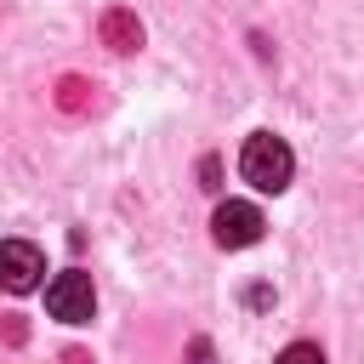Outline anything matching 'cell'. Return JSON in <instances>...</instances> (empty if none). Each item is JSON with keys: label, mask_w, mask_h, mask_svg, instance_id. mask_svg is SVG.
<instances>
[{"label": "cell", "mask_w": 364, "mask_h": 364, "mask_svg": "<svg viewBox=\"0 0 364 364\" xmlns=\"http://www.w3.org/2000/svg\"><path fill=\"white\" fill-rule=\"evenodd\" d=\"M239 176H245L256 193H284L290 176H296V154H290V142L273 136V131L245 136V148H239Z\"/></svg>", "instance_id": "6da1fadb"}, {"label": "cell", "mask_w": 364, "mask_h": 364, "mask_svg": "<svg viewBox=\"0 0 364 364\" xmlns=\"http://www.w3.org/2000/svg\"><path fill=\"white\" fill-rule=\"evenodd\" d=\"M46 313H51V318H63V324H91V313H97L91 273H80V267L57 273V279L46 284Z\"/></svg>", "instance_id": "7a4b0ae2"}, {"label": "cell", "mask_w": 364, "mask_h": 364, "mask_svg": "<svg viewBox=\"0 0 364 364\" xmlns=\"http://www.w3.org/2000/svg\"><path fill=\"white\" fill-rule=\"evenodd\" d=\"M262 210L250 205V199H222L216 205V216H210V239L222 245V250H245V245H256L262 239Z\"/></svg>", "instance_id": "3957f363"}, {"label": "cell", "mask_w": 364, "mask_h": 364, "mask_svg": "<svg viewBox=\"0 0 364 364\" xmlns=\"http://www.w3.org/2000/svg\"><path fill=\"white\" fill-rule=\"evenodd\" d=\"M40 273H46L40 245H28V239H0V290L28 296V290L40 284Z\"/></svg>", "instance_id": "277c9868"}, {"label": "cell", "mask_w": 364, "mask_h": 364, "mask_svg": "<svg viewBox=\"0 0 364 364\" xmlns=\"http://www.w3.org/2000/svg\"><path fill=\"white\" fill-rule=\"evenodd\" d=\"M97 34H102V46L119 51V57L142 51V23H136V11H125V6H108V11L97 17Z\"/></svg>", "instance_id": "5b68a950"}, {"label": "cell", "mask_w": 364, "mask_h": 364, "mask_svg": "<svg viewBox=\"0 0 364 364\" xmlns=\"http://www.w3.org/2000/svg\"><path fill=\"white\" fill-rule=\"evenodd\" d=\"M91 102H97V85L91 80H80V74H63L57 80V108L63 114H85Z\"/></svg>", "instance_id": "8992f818"}, {"label": "cell", "mask_w": 364, "mask_h": 364, "mask_svg": "<svg viewBox=\"0 0 364 364\" xmlns=\"http://www.w3.org/2000/svg\"><path fill=\"white\" fill-rule=\"evenodd\" d=\"M273 364H324V353H318L313 341H290V347H284Z\"/></svg>", "instance_id": "52a82bcc"}, {"label": "cell", "mask_w": 364, "mask_h": 364, "mask_svg": "<svg viewBox=\"0 0 364 364\" xmlns=\"http://www.w3.org/2000/svg\"><path fill=\"white\" fill-rule=\"evenodd\" d=\"M182 364H216V347H210V336H193L188 341V358Z\"/></svg>", "instance_id": "ba28073f"}, {"label": "cell", "mask_w": 364, "mask_h": 364, "mask_svg": "<svg viewBox=\"0 0 364 364\" xmlns=\"http://www.w3.org/2000/svg\"><path fill=\"white\" fill-rule=\"evenodd\" d=\"M199 188H210V193L222 188V165H216V154H205V159H199Z\"/></svg>", "instance_id": "9c48e42d"}, {"label": "cell", "mask_w": 364, "mask_h": 364, "mask_svg": "<svg viewBox=\"0 0 364 364\" xmlns=\"http://www.w3.org/2000/svg\"><path fill=\"white\" fill-rule=\"evenodd\" d=\"M63 364H91V353H85V347H68V353H63Z\"/></svg>", "instance_id": "30bf717a"}]
</instances>
